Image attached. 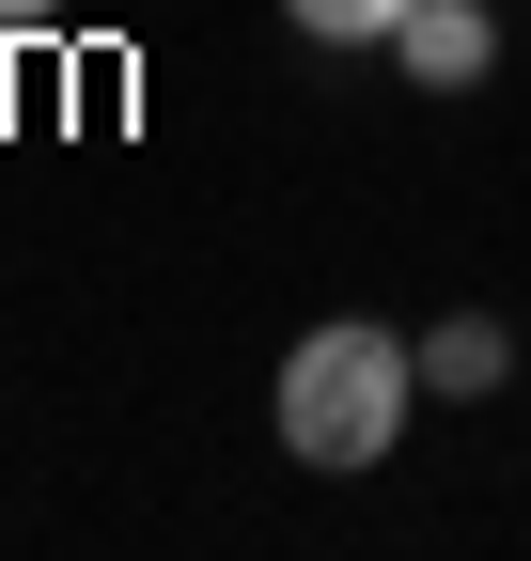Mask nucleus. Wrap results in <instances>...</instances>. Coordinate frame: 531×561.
I'll list each match as a JSON object with an SVG mask.
<instances>
[{
    "label": "nucleus",
    "instance_id": "nucleus-4",
    "mask_svg": "<svg viewBox=\"0 0 531 561\" xmlns=\"http://www.w3.org/2000/svg\"><path fill=\"white\" fill-rule=\"evenodd\" d=\"M282 16H297L313 47H391V32H407V0H282Z\"/></svg>",
    "mask_w": 531,
    "mask_h": 561
},
{
    "label": "nucleus",
    "instance_id": "nucleus-5",
    "mask_svg": "<svg viewBox=\"0 0 531 561\" xmlns=\"http://www.w3.org/2000/svg\"><path fill=\"white\" fill-rule=\"evenodd\" d=\"M47 16H63V0H0V32H47Z\"/></svg>",
    "mask_w": 531,
    "mask_h": 561
},
{
    "label": "nucleus",
    "instance_id": "nucleus-3",
    "mask_svg": "<svg viewBox=\"0 0 531 561\" xmlns=\"http://www.w3.org/2000/svg\"><path fill=\"white\" fill-rule=\"evenodd\" d=\"M500 375H516V328H500V312H438V328H422V390H453V405H485Z\"/></svg>",
    "mask_w": 531,
    "mask_h": 561
},
{
    "label": "nucleus",
    "instance_id": "nucleus-2",
    "mask_svg": "<svg viewBox=\"0 0 531 561\" xmlns=\"http://www.w3.org/2000/svg\"><path fill=\"white\" fill-rule=\"evenodd\" d=\"M391 62H407L422 94H470L485 62H500V16H485V0H407V32H391Z\"/></svg>",
    "mask_w": 531,
    "mask_h": 561
},
{
    "label": "nucleus",
    "instance_id": "nucleus-1",
    "mask_svg": "<svg viewBox=\"0 0 531 561\" xmlns=\"http://www.w3.org/2000/svg\"><path fill=\"white\" fill-rule=\"evenodd\" d=\"M407 390H422V343H391L375 312H328L282 359V453L344 483V468H375L391 437H407Z\"/></svg>",
    "mask_w": 531,
    "mask_h": 561
}]
</instances>
